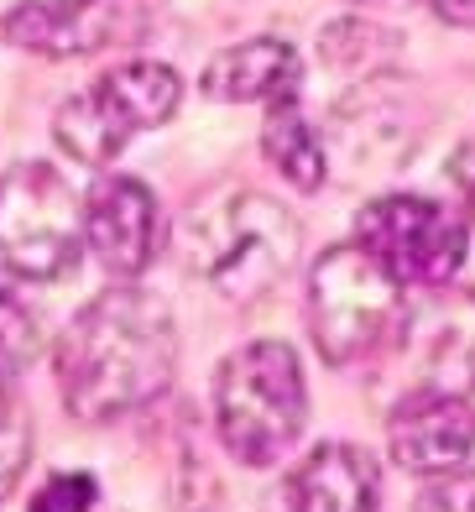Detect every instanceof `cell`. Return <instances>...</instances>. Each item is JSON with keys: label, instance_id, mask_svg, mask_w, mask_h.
Returning <instances> with one entry per match:
<instances>
[{"label": "cell", "instance_id": "cell-22", "mask_svg": "<svg viewBox=\"0 0 475 512\" xmlns=\"http://www.w3.org/2000/svg\"><path fill=\"white\" fill-rule=\"evenodd\" d=\"M350 6H371V0H350Z\"/></svg>", "mask_w": 475, "mask_h": 512}, {"label": "cell", "instance_id": "cell-10", "mask_svg": "<svg viewBox=\"0 0 475 512\" xmlns=\"http://www.w3.org/2000/svg\"><path fill=\"white\" fill-rule=\"evenodd\" d=\"M84 241L100 256V267L115 277H141L157 256L162 241V220H157V199L141 178L126 173H105L84 199Z\"/></svg>", "mask_w": 475, "mask_h": 512}, {"label": "cell", "instance_id": "cell-5", "mask_svg": "<svg viewBox=\"0 0 475 512\" xmlns=\"http://www.w3.org/2000/svg\"><path fill=\"white\" fill-rule=\"evenodd\" d=\"M183 100V84L168 63H121L105 79H94L84 95L63 100L53 115L58 147L84 162V168H105L126 152L131 136L162 126Z\"/></svg>", "mask_w": 475, "mask_h": 512}, {"label": "cell", "instance_id": "cell-14", "mask_svg": "<svg viewBox=\"0 0 475 512\" xmlns=\"http://www.w3.org/2000/svg\"><path fill=\"white\" fill-rule=\"evenodd\" d=\"M204 95L209 100H230V105H246V100H282V95H298V53L277 37H251V42H235V48L215 53L204 63Z\"/></svg>", "mask_w": 475, "mask_h": 512}, {"label": "cell", "instance_id": "cell-20", "mask_svg": "<svg viewBox=\"0 0 475 512\" xmlns=\"http://www.w3.org/2000/svg\"><path fill=\"white\" fill-rule=\"evenodd\" d=\"M449 183H455V194H460L465 215H470V225H475V131L455 147V157H449Z\"/></svg>", "mask_w": 475, "mask_h": 512}, {"label": "cell", "instance_id": "cell-12", "mask_svg": "<svg viewBox=\"0 0 475 512\" xmlns=\"http://www.w3.org/2000/svg\"><path fill=\"white\" fill-rule=\"evenodd\" d=\"M402 79L376 74L355 89V100L340 105L335 115V142L350 162H366V173H376V162H402L413 147V115H408V95L397 89Z\"/></svg>", "mask_w": 475, "mask_h": 512}, {"label": "cell", "instance_id": "cell-13", "mask_svg": "<svg viewBox=\"0 0 475 512\" xmlns=\"http://www.w3.org/2000/svg\"><path fill=\"white\" fill-rule=\"evenodd\" d=\"M293 512H376L382 476L376 460L355 445H319L288 481Z\"/></svg>", "mask_w": 475, "mask_h": 512}, {"label": "cell", "instance_id": "cell-19", "mask_svg": "<svg viewBox=\"0 0 475 512\" xmlns=\"http://www.w3.org/2000/svg\"><path fill=\"white\" fill-rule=\"evenodd\" d=\"M413 512H475V471H444L413 497Z\"/></svg>", "mask_w": 475, "mask_h": 512}, {"label": "cell", "instance_id": "cell-21", "mask_svg": "<svg viewBox=\"0 0 475 512\" xmlns=\"http://www.w3.org/2000/svg\"><path fill=\"white\" fill-rule=\"evenodd\" d=\"M449 27H475V0H429Z\"/></svg>", "mask_w": 475, "mask_h": 512}, {"label": "cell", "instance_id": "cell-4", "mask_svg": "<svg viewBox=\"0 0 475 512\" xmlns=\"http://www.w3.org/2000/svg\"><path fill=\"white\" fill-rule=\"evenodd\" d=\"M402 314H408L402 283L366 246H329L314 262L308 324H314V345L329 366H350L387 351L402 330Z\"/></svg>", "mask_w": 475, "mask_h": 512}, {"label": "cell", "instance_id": "cell-2", "mask_svg": "<svg viewBox=\"0 0 475 512\" xmlns=\"http://www.w3.org/2000/svg\"><path fill=\"white\" fill-rule=\"evenodd\" d=\"M303 251L298 220L267 194L235 189L204 204L188 225V262L220 298L251 304L293 272Z\"/></svg>", "mask_w": 475, "mask_h": 512}, {"label": "cell", "instance_id": "cell-6", "mask_svg": "<svg viewBox=\"0 0 475 512\" xmlns=\"http://www.w3.org/2000/svg\"><path fill=\"white\" fill-rule=\"evenodd\" d=\"M84 209L68 178L47 162H21L0 173V272L53 283L79 262Z\"/></svg>", "mask_w": 475, "mask_h": 512}, {"label": "cell", "instance_id": "cell-16", "mask_svg": "<svg viewBox=\"0 0 475 512\" xmlns=\"http://www.w3.org/2000/svg\"><path fill=\"white\" fill-rule=\"evenodd\" d=\"M324 63L340 68V74H355V79H376L382 68H392L397 58V37L371 27V21H335L324 32Z\"/></svg>", "mask_w": 475, "mask_h": 512}, {"label": "cell", "instance_id": "cell-17", "mask_svg": "<svg viewBox=\"0 0 475 512\" xmlns=\"http://www.w3.org/2000/svg\"><path fill=\"white\" fill-rule=\"evenodd\" d=\"M27 460H32V424H27V408L16 398V382H11L6 361H0V502L16 492Z\"/></svg>", "mask_w": 475, "mask_h": 512}, {"label": "cell", "instance_id": "cell-9", "mask_svg": "<svg viewBox=\"0 0 475 512\" xmlns=\"http://www.w3.org/2000/svg\"><path fill=\"white\" fill-rule=\"evenodd\" d=\"M147 27H152L147 0H21L0 21V32L16 48L42 58H84L126 48V42L147 37Z\"/></svg>", "mask_w": 475, "mask_h": 512}, {"label": "cell", "instance_id": "cell-15", "mask_svg": "<svg viewBox=\"0 0 475 512\" xmlns=\"http://www.w3.org/2000/svg\"><path fill=\"white\" fill-rule=\"evenodd\" d=\"M261 152H267L272 168L303 194H314L324 183V142H319V131L308 126L298 95L272 100L267 126H261Z\"/></svg>", "mask_w": 475, "mask_h": 512}, {"label": "cell", "instance_id": "cell-8", "mask_svg": "<svg viewBox=\"0 0 475 512\" xmlns=\"http://www.w3.org/2000/svg\"><path fill=\"white\" fill-rule=\"evenodd\" d=\"M408 392H465L475 382V288H423L397 330Z\"/></svg>", "mask_w": 475, "mask_h": 512}, {"label": "cell", "instance_id": "cell-3", "mask_svg": "<svg viewBox=\"0 0 475 512\" xmlns=\"http://www.w3.org/2000/svg\"><path fill=\"white\" fill-rule=\"evenodd\" d=\"M308 418V382L282 340L241 345L215 371V424L225 450L241 465H272L282 460Z\"/></svg>", "mask_w": 475, "mask_h": 512}, {"label": "cell", "instance_id": "cell-1", "mask_svg": "<svg viewBox=\"0 0 475 512\" xmlns=\"http://www.w3.org/2000/svg\"><path fill=\"white\" fill-rule=\"evenodd\" d=\"M178 366L173 314L147 288H110L58 340V392L74 418L110 424L157 403Z\"/></svg>", "mask_w": 475, "mask_h": 512}, {"label": "cell", "instance_id": "cell-11", "mask_svg": "<svg viewBox=\"0 0 475 512\" xmlns=\"http://www.w3.org/2000/svg\"><path fill=\"white\" fill-rule=\"evenodd\" d=\"M387 450L413 476L460 471V460L475 450V408L465 392H402L387 424Z\"/></svg>", "mask_w": 475, "mask_h": 512}, {"label": "cell", "instance_id": "cell-18", "mask_svg": "<svg viewBox=\"0 0 475 512\" xmlns=\"http://www.w3.org/2000/svg\"><path fill=\"white\" fill-rule=\"evenodd\" d=\"M94 502H100V486H94V476L84 471H63L42 486V492L32 497L27 512H94Z\"/></svg>", "mask_w": 475, "mask_h": 512}, {"label": "cell", "instance_id": "cell-7", "mask_svg": "<svg viewBox=\"0 0 475 512\" xmlns=\"http://www.w3.org/2000/svg\"><path fill=\"white\" fill-rule=\"evenodd\" d=\"M355 246H366L397 283L444 288L465 262V220L418 194H382L355 215Z\"/></svg>", "mask_w": 475, "mask_h": 512}]
</instances>
